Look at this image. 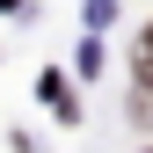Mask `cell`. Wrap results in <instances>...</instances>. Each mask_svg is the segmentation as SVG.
<instances>
[{
    "mask_svg": "<svg viewBox=\"0 0 153 153\" xmlns=\"http://www.w3.org/2000/svg\"><path fill=\"white\" fill-rule=\"evenodd\" d=\"M131 117L153 124V29L139 36V51H131Z\"/></svg>",
    "mask_w": 153,
    "mask_h": 153,
    "instance_id": "cell-1",
    "label": "cell"
}]
</instances>
